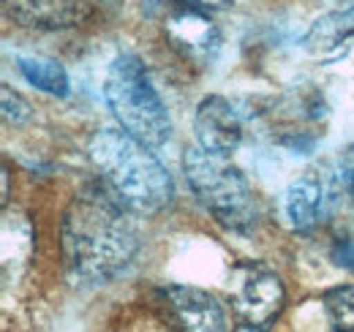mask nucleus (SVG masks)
I'll return each mask as SVG.
<instances>
[{"label":"nucleus","mask_w":354,"mask_h":332,"mask_svg":"<svg viewBox=\"0 0 354 332\" xmlns=\"http://www.w3.org/2000/svg\"><path fill=\"white\" fill-rule=\"evenodd\" d=\"M131 210L104 183L80 191L63 215L60 248L71 278L106 284L131 264L139 248Z\"/></svg>","instance_id":"obj_1"},{"label":"nucleus","mask_w":354,"mask_h":332,"mask_svg":"<svg viewBox=\"0 0 354 332\" xmlns=\"http://www.w3.org/2000/svg\"><path fill=\"white\" fill-rule=\"evenodd\" d=\"M88 156L101 183L139 218H150L167 208L175 185L164 164L123 128H101L90 136Z\"/></svg>","instance_id":"obj_2"},{"label":"nucleus","mask_w":354,"mask_h":332,"mask_svg":"<svg viewBox=\"0 0 354 332\" xmlns=\"http://www.w3.org/2000/svg\"><path fill=\"white\" fill-rule=\"evenodd\" d=\"M104 98L120 128L147 147H161L169 139L172 120L167 104L161 101L145 63L136 55H118L112 60L104 80Z\"/></svg>","instance_id":"obj_3"},{"label":"nucleus","mask_w":354,"mask_h":332,"mask_svg":"<svg viewBox=\"0 0 354 332\" xmlns=\"http://www.w3.org/2000/svg\"><path fill=\"white\" fill-rule=\"evenodd\" d=\"M183 169L191 191L213 218L229 232L248 234L257 226V202L243 172L229 161V156L210 153L205 147H188Z\"/></svg>","instance_id":"obj_4"},{"label":"nucleus","mask_w":354,"mask_h":332,"mask_svg":"<svg viewBox=\"0 0 354 332\" xmlns=\"http://www.w3.org/2000/svg\"><path fill=\"white\" fill-rule=\"evenodd\" d=\"M229 299L234 313L254 327H262L283 311L286 289L283 281L265 261H240L229 275Z\"/></svg>","instance_id":"obj_5"},{"label":"nucleus","mask_w":354,"mask_h":332,"mask_svg":"<svg viewBox=\"0 0 354 332\" xmlns=\"http://www.w3.org/2000/svg\"><path fill=\"white\" fill-rule=\"evenodd\" d=\"M106 0H3V14L22 28L66 30L93 19Z\"/></svg>","instance_id":"obj_6"},{"label":"nucleus","mask_w":354,"mask_h":332,"mask_svg":"<svg viewBox=\"0 0 354 332\" xmlns=\"http://www.w3.org/2000/svg\"><path fill=\"white\" fill-rule=\"evenodd\" d=\"M164 30L177 49L188 60H196V63H210L221 46V36H218V28L213 25V19L202 8L188 6V3H180L167 14Z\"/></svg>","instance_id":"obj_7"},{"label":"nucleus","mask_w":354,"mask_h":332,"mask_svg":"<svg viewBox=\"0 0 354 332\" xmlns=\"http://www.w3.org/2000/svg\"><path fill=\"white\" fill-rule=\"evenodd\" d=\"M161 302L180 332H226V319L213 294L194 286H164Z\"/></svg>","instance_id":"obj_8"},{"label":"nucleus","mask_w":354,"mask_h":332,"mask_svg":"<svg viewBox=\"0 0 354 332\" xmlns=\"http://www.w3.org/2000/svg\"><path fill=\"white\" fill-rule=\"evenodd\" d=\"M194 131H196L199 147L218 153V156H232L243 142L240 115L223 95L202 98V104L196 107V115H194Z\"/></svg>","instance_id":"obj_9"},{"label":"nucleus","mask_w":354,"mask_h":332,"mask_svg":"<svg viewBox=\"0 0 354 332\" xmlns=\"http://www.w3.org/2000/svg\"><path fill=\"white\" fill-rule=\"evenodd\" d=\"M283 212L289 218V226L295 232H310L324 212V185L322 180L306 172L300 174L283 194Z\"/></svg>","instance_id":"obj_10"},{"label":"nucleus","mask_w":354,"mask_h":332,"mask_svg":"<svg viewBox=\"0 0 354 332\" xmlns=\"http://www.w3.org/2000/svg\"><path fill=\"white\" fill-rule=\"evenodd\" d=\"M354 36V6L344 8V11H333L324 14L322 19H316L310 25V30L306 33V49L313 55H330L338 46L349 42Z\"/></svg>","instance_id":"obj_11"},{"label":"nucleus","mask_w":354,"mask_h":332,"mask_svg":"<svg viewBox=\"0 0 354 332\" xmlns=\"http://www.w3.org/2000/svg\"><path fill=\"white\" fill-rule=\"evenodd\" d=\"M19 71L28 82L49 95H68V74L60 63L46 57H19Z\"/></svg>","instance_id":"obj_12"},{"label":"nucleus","mask_w":354,"mask_h":332,"mask_svg":"<svg viewBox=\"0 0 354 332\" xmlns=\"http://www.w3.org/2000/svg\"><path fill=\"white\" fill-rule=\"evenodd\" d=\"M335 332H354V286H333L322 297Z\"/></svg>","instance_id":"obj_13"},{"label":"nucleus","mask_w":354,"mask_h":332,"mask_svg":"<svg viewBox=\"0 0 354 332\" xmlns=\"http://www.w3.org/2000/svg\"><path fill=\"white\" fill-rule=\"evenodd\" d=\"M3 118H6V123L14 125L30 118V104L19 93H14L8 84H3Z\"/></svg>","instance_id":"obj_14"},{"label":"nucleus","mask_w":354,"mask_h":332,"mask_svg":"<svg viewBox=\"0 0 354 332\" xmlns=\"http://www.w3.org/2000/svg\"><path fill=\"white\" fill-rule=\"evenodd\" d=\"M338 174H341V183L349 194L354 205V145H349L344 153H341V161H338Z\"/></svg>","instance_id":"obj_15"},{"label":"nucleus","mask_w":354,"mask_h":332,"mask_svg":"<svg viewBox=\"0 0 354 332\" xmlns=\"http://www.w3.org/2000/svg\"><path fill=\"white\" fill-rule=\"evenodd\" d=\"M333 259H335V264H341V267H346V270L354 273V240L338 243L335 250H333Z\"/></svg>","instance_id":"obj_16"},{"label":"nucleus","mask_w":354,"mask_h":332,"mask_svg":"<svg viewBox=\"0 0 354 332\" xmlns=\"http://www.w3.org/2000/svg\"><path fill=\"white\" fill-rule=\"evenodd\" d=\"M180 3L196 6V8H202V11H218V8H226L232 0H180Z\"/></svg>","instance_id":"obj_17"},{"label":"nucleus","mask_w":354,"mask_h":332,"mask_svg":"<svg viewBox=\"0 0 354 332\" xmlns=\"http://www.w3.org/2000/svg\"><path fill=\"white\" fill-rule=\"evenodd\" d=\"M234 332H265L262 327H254V324H245V327H237Z\"/></svg>","instance_id":"obj_18"}]
</instances>
